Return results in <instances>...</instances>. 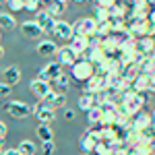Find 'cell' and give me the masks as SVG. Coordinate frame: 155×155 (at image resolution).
I'll list each match as a JSON object with an SVG mask.
<instances>
[{"label": "cell", "mask_w": 155, "mask_h": 155, "mask_svg": "<svg viewBox=\"0 0 155 155\" xmlns=\"http://www.w3.org/2000/svg\"><path fill=\"white\" fill-rule=\"evenodd\" d=\"M21 81V71L17 68V66H4L2 68V83L11 85V87H15V85Z\"/></svg>", "instance_id": "5bb4252c"}, {"label": "cell", "mask_w": 155, "mask_h": 155, "mask_svg": "<svg viewBox=\"0 0 155 155\" xmlns=\"http://www.w3.org/2000/svg\"><path fill=\"white\" fill-rule=\"evenodd\" d=\"M93 74H95V66H93L89 60H85V58H79V62L71 68V77L77 79L79 83H87Z\"/></svg>", "instance_id": "6da1fadb"}, {"label": "cell", "mask_w": 155, "mask_h": 155, "mask_svg": "<svg viewBox=\"0 0 155 155\" xmlns=\"http://www.w3.org/2000/svg\"><path fill=\"white\" fill-rule=\"evenodd\" d=\"M81 155H89V153H81Z\"/></svg>", "instance_id": "f6af8a7d"}, {"label": "cell", "mask_w": 155, "mask_h": 155, "mask_svg": "<svg viewBox=\"0 0 155 155\" xmlns=\"http://www.w3.org/2000/svg\"><path fill=\"white\" fill-rule=\"evenodd\" d=\"M58 46L52 41V39H41L39 44H37V54L39 56H54V54H58Z\"/></svg>", "instance_id": "ac0fdd59"}, {"label": "cell", "mask_w": 155, "mask_h": 155, "mask_svg": "<svg viewBox=\"0 0 155 155\" xmlns=\"http://www.w3.org/2000/svg\"><path fill=\"white\" fill-rule=\"evenodd\" d=\"M99 143H101V141H99L95 134L91 132V128H89V130L81 137V149H83L85 153H89V155H93V151H95V147Z\"/></svg>", "instance_id": "7c38bea8"}, {"label": "cell", "mask_w": 155, "mask_h": 155, "mask_svg": "<svg viewBox=\"0 0 155 155\" xmlns=\"http://www.w3.org/2000/svg\"><path fill=\"white\" fill-rule=\"evenodd\" d=\"M0 2H6V0H0Z\"/></svg>", "instance_id": "bcb514c9"}, {"label": "cell", "mask_w": 155, "mask_h": 155, "mask_svg": "<svg viewBox=\"0 0 155 155\" xmlns=\"http://www.w3.org/2000/svg\"><path fill=\"white\" fill-rule=\"evenodd\" d=\"M132 89H134V93H147L149 91V74H139L132 81Z\"/></svg>", "instance_id": "ffe728a7"}, {"label": "cell", "mask_w": 155, "mask_h": 155, "mask_svg": "<svg viewBox=\"0 0 155 155\" xmlns=\"http://www.w3.org/2000/svg\"><path fill=\"white\" fill-rule=\"evenodd\" d=\"M87 122H89L91 126H99V124L104 122V110H101V107L89 110V112H87Z\"/></svg>", "instance_id": "7402d4cb"}, {"label": "cell", "mask_w": 155, "mask_h": 155, "mask_svg": "<svg viewBox=\"0 0 155 155\" xmlns=\"http://www.w3.org/2000/svg\"><path fill=\"white\" fill-rule=\"evenodd\" d=\"M2 145H4V141H2V139H0V151H2Z\"/></svg>", "instance_id": "f35d334b"}, {"label": "cell", "mask_w": 155, "mask_h": 155, "mask_svg": "<svg viewBox=\"0 0 155 155\" xmlns=\"http://www.w3.org/2000/svg\"><path fill=\"white\" fill-rule=\"evenodd\" d=\"M41 153H44V155H54V141H50V143H41Z\"/></svg>", "instance_id": "f1b7e54d"}, {"label": "cell", "mask_w": 155, "mask_h": 155, "mask_svg": "<svg viewBox=\"0 0 155 155\" xmlns=\"http://www.w3.org/2000/svg\"><path fill=\"white\" fill-rule=\"evenodd\" d=\"M17 19L12 17V12H0V29H15Z\"/></svg>", "instance_id": "cb8c5ba5"}, {"label": "cell", "mask_w": 155, "mask_h": 155, "mask_svg": "<svg viewBox=\"0 0 155 155\" xmlns=\"http://www.w3.org/2000/svg\"><path fill=\"white\" fill-rule=\"evenodd\" d=\"M46 11L56 19V21H60V17L64 15V11H66V6H64V2H60V0H56V2H50L48 6H46Z\"/></svg>", "instance_id": "44dd1931"}, {"label": "cell", "mask_w": 155, "mask_h": 155, "mask_svg": "<svg viewBox=\"0 0 155 155\" xmlns=\"http://www.w3.org/2000/svg\"><path fill=\"white\" fill-rule=\"evenodd\" d=\"M46 2H48V4H50V2H56V0H46Z\"/></svg>", "instance_id": "60d3db41"}, {"label": "cell", "mask_w": 155, "mask_h": 155, "mask_svg": "<svg viewBox=\"0 0 155 155\" xmlns=\"http://www.w3.org/2000/svg\"><path fill=\"white\" fill-rule=\"evenodd\" d=\"M147 4H149V6L153 4V6H155V0H147Z\"/></svg>", "instance_id": "8d00e7d4"}, {"label": "cell", "mask_w": 155, "mask_h": 155, "mask_svg": "<svg viewBox=\"0 0 155 155\" xmlns=\"http://www.w3.org/2000/svg\"><path fill=\"white\" fill-rule=\"evenodd\" d=\"M50 87H52V91H56V93H66V89L71 87V77H68V74H62L56 81H50Z\"/></svg>", "instance_id": "d6986e66"}, {"label": "cell", "mask_w": 155, "mask_h": 155, "mask_svg": "<svg viewBox=\"0 0 155 155\" xmlns=\"http://www.w3.org/2000/svg\"><path fill=\"white\" fill-rule=\"evenodd\" d=\"M21 33H23L27 39H37L44 31L39 29V25H37L35 21H25V23H21Z\"/></svg>", "instance_id": "9a60e30c"}, {"label": "cell", "mask_w": 155, "mask_h": 155, "mask_svg": "<svg viewBox=\"0 0 155 155\" xmlns=\"http://www.w3.org/2000/svg\"><path fill=\"white\" fill-rule=\"evenodd\" d=\"M83 58L89 60L93 66H101V64H104V60H106L107 56H106V52H104V50H99V48H89V52L85 54Z\"/></svg>", "instance_id": "e0dca14e"}, {"label": "cell", "mask_w": 155, "mask_h": 155, "mask_svg": "<svg viewBox=\"0 0 155 155\" xmlns=\"http://www.w3.org/2000/svg\"><path fill=\"white\" fill-rule=\"evenodd\" d=\"M149 93H155V72L149 74Z\"/></svg>", "instance_id": "4dcf8cb0"}, {"label": "cell", "mask_w": 155, "mask_h": 155, "mask_svg": "<svg viewBox=\"0 0 155 155\" xmlns=\"http://www.w3.org/2000/svg\"><path fill=\"white\" fill-rule=\"evenodd\" d=\"M153 128V116L147 114V112H139L134 118H132V130L134 132H145Z\"/></svg>", "instance_id": "8992f818"}, {"label": "cell", "mask_w": 155, "mask_h": 155, "mask_svg": "<svg viewBox=\"0 0 155 155\" xmlns=\"http://www.w3.org/2000/svg\"><path fill=\"white\" fill-rule=\"evenodd\" d=\"M6 134H8V128H6V124H4V122H0V139L4 141V137H6Z\"/></svg>", "instance_id": "1f68e13d"}, {"label": "cell", "mask_w": 155, "mask_h": 155, "mask_svg": "<svg viewBox=\"0 0 155 155\" xmlns=\"http://www.w3.org/2000/svg\"><path fill=\"white\" fill-rule=\"evenodd\" d=\"M44 104L52 110H56V107H64L66 106V93H56V91H50L48 95L41 99Z\"/></svg>", "instance_id": "4fadbf2b"}, {"label": "cell", "mask_w": 155, "mask_h": 155, "mask_svg": "<svg viewBox=\"0 0 155 155\" xmlns=\"http://www.w3.org/2000/svg\"><path fill=\"white\" fill-rule=\"evenodd\" d=\"M29 87H31V91H33V93H35L39 99H44V97H46L50 91H52L50 83H46V81H39L37 77L33 79V81H31V83H29Z\"/></svg>", "instance_id": "2e32d148"}, {"label": "cell", "mask_w": 155, "mask_h": 155, "mask_svg": "<svg viewBox=\"0 0 155 155\" xmlns=\"http://www.w3.org/2000/svg\"><path fill=\"white\" fill-rule=\"evenodd\" d=\"M110 17H112V12L107 11V8L95 6V21L97 23H106V21H110Z\"/></svg>", "instance_id": "484cf974"}, {"label": "cell", "mask_w": 155, "mask_h": 155, "mask_svg": "<svg viewBox=\"0 0 155 155\" xmlns=\"http://www.w3.org/2000/svg\"><path fill=\"white\" fill-rule=\"evenodd\" d=\"M12 91V87L11 85H6V83H0V97H6L8 93Z\"/></svg>", "instance_id": "f546056e"}, {"label": "cell", "mask_w": 155, "mask_h": 155, "mask_svg": "<svg viewBox=\"0 0 155 155\" xmlns=\"http://www.w3.org/2000/svg\"><path fill=\"white\" fill-rule=\"evenodd\" d=\"M124 27L128 29V33L134 39H143L151 33V21L149 19H128Z\"/></svg>", "instance_id": "7a4b0ae2"}, {"label": "cell", "mask_w": 155, "mask_h": 155, "mask_svg": "<svg viewBox=\"0 0 155 155\" xmlns=\"http://www.w3.org/2000/svg\"><path fill=\"white\" fill-rule=\"evenodd\" d=\"M68 46H71V50L81 58V56H85L87 52H89V37H83V35H74L68 41Z\"/></svg>", "instance_id": "30bf717a"}, {"label": "cell", "mask_w": 155, "mask_h": 155, "mask_svg": "<svg viewBox=\"0 0 155 155\" xmlns=\"http://www.w3.org/2000/svg\"><path fill=\"white\" fill-rule=\"evenodd\" d=\"M62 74H64V72H62V64L56 60V62H48L46 66H41V68H39V72H37V79H39V81L50 83V81L60 79Z\"/></svg>", "instance_id": "277c9868"}, {"label": "cell", "mask_w": 155, "mask_h": 155, "mask_svg": "<svg viewBox=\"0 0 155 155\" xmlns=\"http://www.w3.org/2000/svg\"><path fill=\"white\" fill-rule=\"evenodd\" d=\"M33 21L39 25V29H41L44 33H52V31H54V25H56V19H54L48 11H39L35 15V19H33Z\"/></svg>", "instance_id": "ba28073f"}, {"label": "cell", "mask_w": 155, "mask_h": 155, "mask_svg": "<svg viewBox=\"0 0 155 155\" xmlns=\"http://www.w3.org/2000/svg\"><path fill=\"white\" fill-rule=\"evenodd\" d=\"M60 2H68V0H60Z\"/></svg>", "instance_id": "ee69618b"}, {"label": "cell", "mask_w": 155, "mask_h": 155, "mask_svg": "<svg viewBox=\"0 0 155 155\" xmlns=\"http://www.w3.org/2000/svg\"><path fill=\"white\" fill-rule=\"evenodd\" d=\"M52 35H56L58 39H62V41H71L72 37H74V31H72V23H68V21H56V25H54V31H52Z\"/></svg>", "instance_id": "52a82bcc"}, {"label": "cell", "mask_w": 155, "mask_h": 155, "mask_svg": "<svg viewBox=\"0 0 155 155\" xmlns=\"http://www.w3.org/2000/svg\"><path fill=\"white\" fill-rule=\"evenodd\" d=\"M151 130H153V134H155V124H153V128H151Z\"/></svg>", "instance_id": "b9f144b4"}, {"label": "cell", "mask_w": 155, "mask_h": 155, "mask_svg": "<svg viewBox=\"0 0 155 155\" xmlns=\"http://www.w3.org/2000/svg\"><path fill=\"white\" fill-rule=\"evenodd\" d=\"M37 139H39L41 143L54 141V132H52V128H50V124H39V126H37Z\"/></svg>", "instance_id": "603a6c76"}, {"label": "cell", "mask_w": 155, "mask_h": 155, "mask_svg": "<svg viewBox=\"0 0 155 155\" xmlns=\"http://www.w3.org/2000/svg\"><path fill=\"white\" fill-rule=\"evenodd\" d=\"M149 21H151V25H155V8L149 12Z\"/></svg>", "instance_id": "e575fe53"}, {"label": "cell", "mask_w": 155, "mask_h": 155, "mask_svg": "<svg viewBox=\"0 0 155 155\" xmlns=\"http://www.w3.org/2000/svg\"><path fill=\"white\" fill-rule=\"evenodd\" d=\"M4 56V48H2V44H0V58Z\"/></svg>", "instance_id": "d590c367"}, {"label": "cell", "mask_w": 155, "mask_h": 155, "mask_svg": "<svg viewBox=\"0 0 155 155\" xmlns=\"http://www.w3.org/2000/svg\"><path fill=\"white\" fill-rule=\"evenodd\" d=\"M0 155H4V149H2V151H0Z\"/></svg>", "instance_id": "7bdbcfd3"}, {"label": "cell", "mask_w": 155, "mask_h": 155, "mask_svg": "<svg viewBox=\"0 0 155 155\" xmlns=\"http://www.w3.org/2000/svg\"><path fill=\"white\" fill-rule=\"evenodd\" d=\"M153 155H155V153H153Z\"/></svg>", "instance_id": "7dc6e473"}, {"label": "cell", "mask_w": 155, "mask_h": 155, "mask_svg": "<svg viewBox=\"0 0 155 155\" xmlns=\"http://www.w3.org/2000/svg\"><path fill=\"white\" fill-rule=\"evenodd\" d=\"M56 56H58L60 64H62V66H68V68H72V66L79 62V56L71 50V46H62V48L58 50V54H56Z\"/></svg>", "instance_id": "9c48e42d"}, {"label": "cell", "mask_w": 155, "mask_h": 155, "mask_svg": "<svg viewBox=\"0 0 155 155\" xmlns=\"http://www.w3.org/2000/svg\"><path fill=\"white\" fill-rule=\"evenodd\" d=\"M151 116H153V124H155V110H153V112H151Z\"/></svg>", "instance_id": "74e56055"}, {"label": "cell", "mask_w": 155, "mask_h": 155, "mask_svg": "<svg viewBox=\"0 0 155 155\" xmlns=\"http://www.w3.org/2000/svg\"><path fill=\"white\" fill-rule=\"evenodd\" d=\"M11 12H19V11H25V0H6Z\"/></svg>", "instance_id": "4316f807"}, {"label": "cell", "mask_w": 155, "mask_h": 155, "mask_svg": "<svg viewBox=\"0 0 155 155\" xmlns=\"http://www.w3.org/2000/svg\"><path fill=\"white\" fill-rule=\"evenodd\" d=\"M95 29H97V21L91 19V17H81L72 23V31L74 35H83V37H91L95 35Z\"/></svg>", "instance_id": "3957f363"}, {"label": "cell", "mask_w": 155, "mask_h": 155, "mask_svg": "<svg viewBox=\"0 0 155 155\" xmlns=\"http://www.w3.org/2000/svg\"><path fill=\"white\" fill-rule=\"evenodd\" d=\"M72 2H77V4H79V2H85V0H72Z\"/></svg>", "instance_id": "ab89813d"}, {"label": "cell", "mask_w": 155, "mask_h": 155, "mask_svg": "<svg viewBox=\"0 0 155 155\" xmlns=\"http://www.w3.org/2000/svg\"><path fill=\"white\" fill-rule=\"evenodd\" d=\"M39 6H41V0H25V11L29 12H39Z\"/></svg>", "instance_id": "83f0119b"}, {"label": "cell", "mask_w": 155, "mask_h": 155, "mask_svg": "<svg viewBox=\"0 0 155 155\" xmlns=\"http://www.w3.org/2000/svg\"><path fill=\"white\" fill-rule=\"evenodd\" d=\"M4 112H6L8 116H12V118L23 120V118L29 116L31 107L27 106L25 101H21V99H12V101H6V104H4Z\"/></svg>", "instance_id": "5b68a950"}, {"label": "cell", "mask_w": 155, "mask_h": 155, "mask_svg": "<svg viewBox=\"0 0 155 155\" xmlns=\"http://www.w3.org/2000/svg\"><path fill=\"white\" fill-rule=\"evenodd\" d=\"M33 112H35V118L39 120V124H50V122L54 120V110L48 107L44 101H39V104L33 107Z\"/></svg>", "instance_id": "8fae6325"}, {"label": "cell", "mask_w": 155, "mask_h": 155, "mask_svg": "<svg viewBox=\"0 0 155 155\" xmlns=\"http://www.w3.org/2000/svg\"><path fill=\"white\" fill-rule=\"evenodd\" d=\"M4 155H21V153H19V149H17V147H15V149L11 147V149H4Z\"/></svg>", "instance_id": "836d02e7"}, {"label": "cell", "mask_w": 155, "mask_h": 155, "mask_svg": "<svg viewBox=\"0 0 155 155\" xmlns=\"http://www.w3.org/2000/svg\"><path fill=\"white\" fill-rule=\"evenodd\" d=\"M17 149H19V153L21 155H35L37 147L33 141H29V139H25V141H21V143L17 145Z\"/></svg>", "instance_id": "d4e9b609"}, {"label": "cell", "mask_w": 155, "mask_h": 155, "mask_svg": "<svg viewBox=\"0 0 155 155\" xmlns=\"http://www.w3.org/2000/svg\"><path fill=\"white\" fill-rule=\"evenodd\" d=\"M64 120H74V110H64Z\"/></svg>", "instance_id": "d6a6232c"}]
</instances>
